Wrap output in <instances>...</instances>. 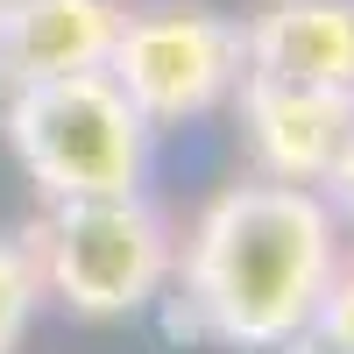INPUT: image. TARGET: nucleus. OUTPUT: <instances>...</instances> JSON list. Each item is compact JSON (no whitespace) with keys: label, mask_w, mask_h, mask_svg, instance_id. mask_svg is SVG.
<instances>
[{"label":"nucleus","mask_w":354,"mask_h":354,"mask_svg":"<svg viewBox=\"0 0 354 354\" xmlns=\"http://www.w3.org/2000/svg\"><path fill=\"white\" fill-rule=\"evenodd\" d=\"M340 270V213L312 185L241 177L177 255V326L234 354H277Z\"/></svg>","instance_id":"obj_1"},{"label":"nucleus","mask_w":354,"mask_h":354,"mask_svg":"<svg viewBox=\"0 0 354 354\" xmlns=\"http://www.w3.org/2000/svg\"><path fill=\"white\" fill-rule=\"evenodd\" d=\"M36 255L43 298L71 319H135L163 298L177 270V234L149 192H106V198H50V213L21 234Z\"/></svg>","instance_id":"obj_2"},{"label":"nucleus","mask_w":354,"mask_h":354,"mask_svg":"<svg viewBox=\"0 0 354 354\" xmlns=\"http://www.w3.org/2000/svg\"><path fill=\"white\" fill-rule=\"evenodd\" d=\"M0 135L21 163V177L43 198H106L142 192L156 128L128 106V93L106 71H64L15 85L0 106Z\"/></svg>","instance_id":"obj_3"},{"label":"nucleus","mask_w":354,"mask_h":354,"mask_svg":"<svg viewBox=\"0 0 354 354\" xmlns=\"http://www.w3.org/2000/svg\"><path fill=\"white\" fill-rule=\"evenodd\" d=\"M248 71L241 21L213 0H142L121 8L106 50V78L128 93V106L149 128H185L205 121L234 100V85Z\"/></svg>","instance_id":"obj_4"},{"label":"nucleus","mask_w":354,"mask_h":354,"mask_svg":"<svg viewBox=\"0 0 354 354\" xmlns=\"http://www.w3.org/2000/svg\"><path fill=\"white\" fill-rule=\"evenodd\" d=\"M234 121H241V149H248L255 177L319 192L333 156H340V142H347L354 93H319V85L241 71V85H234Z\"/></svg>","instance_id":"obj_5"},{"label":"nucleus","mask_w":354,"mask_h":354,"mask_svg":"<svg viewBox=\"0 0 354 354\" xmlns=\"http://www.w3.org/2000/svg\"><path fill=\"white\" fill-rule=\"evenodd\" d=\"M248 71L354 93V0H255L241 15Z\"/></svg>","instance_id":"obj_6"},{"label":"nucleus","mask_w":354,"mask_h":354,"mask_svg":"<svg viewBox=\"0 0 354 354\" xmlns=\"http://www.w3.org/2000/svg\"><path fill=\"white\" fill-rule=\"evenodd\" d=\"M128 0H0V93L64 71H106Z\"/></svg>","instance_id":"obj_7"},{"label":"nucleus","mask_w":354,"mask_h":354,"mask_svg":"<svg viewBox=\"0 0 354 354\" xmlns=\"http://www.w3.org/2000/svg\"><path fill=\"white\" fill-rule=\"evenodd\" d=\"M277 354H354V262L326 277V290L312 298V312L290 326Z\"/></svg>","instance_id":"obj_8"},{"label":"nucleus","mask_w":354,"mask_h":354,"mask_svg":"<svg viewBox=\"0 0 354 354\" xmlns=\"http://www.w3.org/2000/svg\"><path fill=\"white\" fill-rule=\"evenodd\" d=\"M43 305V277H36V255H28L21 234L0 227V354H15L21 333H28V319H36Z\"/></svg>","instance_id":"obj_9"},{"label":"nucleus","mask_w":354,"mask_h":354,"mask_svg":"<svg viewBox=\"0 0 354 354\" xmlns=\"http://www.w3.org/2000/svg\"><path fill=\"white\" fill-rule=\"evenodd\" d=\"M319 198H326L333 213L354 220V121H347V142H340V156H333V170H326V185H319Z\"/></svg>","instance_id":"obj_10"}]
</instances>
